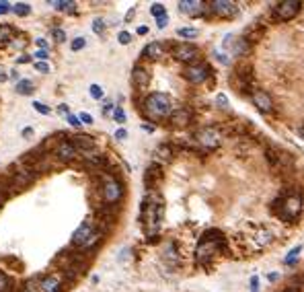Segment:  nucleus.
<instances>
[{"instance_id": "obj_59", "label": "nucleus", "mask_w": 304, "mask_h": 292, "mask_svg": "<svg viewBox=\"0 0 304 292\" xmlns=\"http://www.w3.org/2000/svg\"><path fill=\"white\" fill-rule=\"evenodd\" d=\"M7 200H9V196H7V194H3V192H0V208H3V206H5V202H7Z\"/></svg>"}, {"instance_id": "obj_9", "label": "nucleus", "mask_w": 304, "mask_h": 292, "mask_svg": "<svg viewBox=\"0 0 304 292\" xmlns=\"http://www.w3.org/2000/svg\"><path fill=\"white\" fill-rule=\"evenodd\" d=\"M210 76H212V68L208 62H202V60L183 68V78L191 85H204Z\"/></svg>"}, {"instance_id": "obj_11", "label": "nucleus", "mask_w": 304, "mask_h": 292, "mask_svg": "<svg viewBox=\"0 0 304 292\" xmlns=\"http://www.w3.org/2000/svg\"><path fill=\"white\" fill-rule=\"evenodd\" d=\"M302 3L300 0H281V3H275L271 7V15L277 21H292L300 11H302Z\"/></svg>"}, {"instance_id": "obj_24", "label": "nucleus", "mask_w": 304, "mask_h": 292, "mask_svg": "<svg viewBox=\"0 0 304 292\" xmlns=\"http://www.w3.org/2000/svg\"><path fill=\"white\" fill-rule=\"evenodd\" d=\"M15 93L21 95V97H29L35 93V82L29 80V78H21L17 85H15Z\"/></svg>"}, {"instance_id": "obj_48", "label": "nucleus", "mask_w": 304, "mask_h": 292, "mask_svg": "<svg viewBox=\"0 0 304 292\" xmlns=\"http://www.w3.org/2000/svg\"><path fill=\"white\" fill-rule=\"evenodd\" d=\"M249 292H259V276H251V280H249Z\"/></svg>"}, {"instance_id": "obj_22", "label": "nucleus", "mask_w": 304, "mask_h": 292, "mask_svg": "<svg viewBox=\"0 0 304 292\" xmlns=\"http://www.w3.org/2000/svg\"><path fill=\"white\" fill-rule=\"evenodd\" d=\"M48 7H52L56 11H62L66 15H76L78 13V3H74V0H50Z\"/></svg>"}, {"instance_id": "obj_16", "label": "nucleus", "mask_w": 304, "mask_h": 292, "mask_svg": "<svg viewBox=\"0 0 304 292\" xmlns=\"http://www.w3.org/2000/svg\"><path fill=\"white\" fill-rule=\"evenodd\" d=\"M68 138L74 144V149L78 151V155L97 151V140L93 136H89V134H74V136H68Z\"/></svg>"}, {"instance_id": "obj_40", "label": "nucleus", "mask_w": 304, "mask_h": 292, "mask_svg": "<svg viewBox=\"0 0 304 292\" xmlns=\"http://www.w3.org/2000/svg\"><path fill=\"white\" fill-rule=\"evenodd\" d=\"M117 41H119L121 46H129V44H132V33H129V31H119V33H117Z\"/></svg>"}, {"instance_id": "obj_29", "label": "nucleus", "mask_w": 304, "mask_h": 292, "mask_svg": "<svg viewBox=\"0 0 304 292\" xmlns=\"http://www.w3.org/2000/svg\"><path fill=\"white\" fill-rule=\"evenodd\" d=\"M177 35L181 39H196L200 35V29L198 27H179L177 29Z\"/></svg>"}, {"instance_id": "obj_7", "label": "nucleus", "mask_w": 304, "mask_h": 292, "mask_svg": "<svg viewBox=\"0 0 304 292\" xmlns=\"http://www.w3.org/2000/svg\"><path fill=\"white\" fill-rule=\"evenodd\" d=\"M52 157H54L58 163H62V165H70V163H74V161L80 159L78 151L74 149V144L70 142L68 136H64L62 140L56 142V146L52 149Z\"/></svg>"}, {"instance_id": "obj_39", "label": "nucleus", "mask_w": 304, "mask_h": 292, "mask_svg": "<svg viewBox=\"0 0 304 292\" xmlns=\"http://www.w3.org/2000/svg\"><path fill=\"white\" fill-rule=\"evenodd\" d=\"M214 103H216V107H220V109H228V97H226L224 93H218L216 99H214Z\"/></svg>"}, {"instance_id": "obj_6", "label": "nucleus", "mask_w": 304, "mask_h": 292, "mask_svg": "<svg viewBox=\"0 0 304 292\" xmlns=\"http://www.w3.org/2000/svg\"><path fill=\"white\" fill-rule=\"evenodd\" d=\"M171 56H173V60H177V62L189 66V64L200 62L202 50H200L196 44H191V41H179V44L171 46Z\"/></svg>"}, {"instance_id": "obj_18", "label": "nucleus", "mask_w": 304, "mask_h": 292, "mask_svg": "<svg viewBox=\"0 0 304 292\" xmlns=\"http://www.w3.org/2000/svg\"><path fill=\"white\" fill-rule=\"evenodd\" d=\"M165 56H167V44H163V41H150L142 50V58L150 60V62H157V60H161Z\"/></svg>"}, {"instance_id": "obj_58", "label": "nucleus", "mask_w": 304, "mask_h": 292, "mask_svg": "<svg viewBox=\"0 0 304 292\" xmlns=\"http://www.w3.org/2000/svg\"><path fill=\"white\" fill-rule=\"evenodd\" d=\"M267 280L269 282H277L279 280V274H267Z\"/></svg>"}, {"instance_id": "obj_54", "label": "nucleus", "mask_w": 304, "mask_h": 292, "mask_svg": "<svg viewBox=\"0 0 304 292\" xmlns=\"http://www.w3.org/2000/svg\"><path fill=\"white\" fill-rule=\"evenodd\" d=\"M58 113L66 117V115H68V113H72V111H70V107H68L66 103H60V107H58Z\"/></svg>"}, {"instance_id": "obj_60", "label": "nucleus", "mask_w": 304, "mask_h": 292, "mask_svg": "<svg viewBox=\"0 0 304 292\" xmlns=\"http://www.w3.org/2000/svg\"><path fill=\"white\" fill-rule=\"evenodd\" d=\"M142 130H146V132H152V130H155V126H148V123H144V126H142Z\"/></svg>"}, {"instance_id": "obj_51", "label": "nucleus", "mask_w": 304, "mask_h": 292, "mask_svg": "<svg viewBox=\"0 0 304 292\" xmlns=\"http://www.w3.org/2000/svg\"><path fill=\"white\" fill-rule=\"evenodd\" d=\"M9 80H13L15 85L21 80V74H19V70L17 68H13V70H9Z\"/></svg>"}, {"instance_id": "obj_34", "label": "nucleus", "mask_w": 304, "mask_h": 292, "mask_svg": "<svg viewBox=\"0 0 304 292\" xmlns=\"http://www.w3.org/2000/svg\"><path fill=\"white\" fill-rule=\"evenodd\" d=\"M84 48H86V37L78 35V37L70 39V52H80V50H84Z\"/></svg>"}, {"instance_id": "obj_21", "label": "nucleus", "mask_w": 304, "mask_h": 292, "mask_svg": "<svg viewBox=\"0 0 304 292\" xmlns=\"http://www.w3.org/2000/svg\"><path fill=\"white\" fill-rule=\"evenodd\" d=\"M163 179V169H161V165H150L148 169H146V173H144V185L148 187V190H155L157 187V183Z\"/></svg>"}, {"instance_id": "obj_49", "label": "nucleus", "mask_w": 304, "mask_h": 292, "mask_svg": "<svg viewBox=\"0 0 304 292\" xmlns=\"http://www.w3.org/2000/svg\"><path fill=\"white\" fill-rule=\"evenodd\" d=\"M113 138H115L117 142H123V140L127 138V130H125V128H119V130H115V134H113Z\"/></svg>"}, {"instance_id": "obj_56", "label": "nucleus", "mask_w": 304, "mask_h": 292, "mask_svg": "<svg viewBox=\"0 0 304 292\" xmlns=\"http://www.w3.org/2000/svg\"><path fill=\"white\" fill-rule=\"evenodd\" d=\"M9 80V74H7V70H3L0 68V82H7Z\"/></svg>"}, {"instance_id": "obj_55", "label": "nucleus", "mask_w": 304, "mask_h": 292, "mask_svg": "<svg viewBox=\"0 0 304 292\" xmlns=\"http://www.w3.org/2000/svg\"><path fill=\"white\" fill-rule=\"evenodd\" d=\"M136 33H138V35H146V33H148V27H146V25H140V27L136 29Z\"/></svg>"}, {"instance_id": "obj_12", "label": "nucleus", "mask_w": 304, "mask_h": 292, "mask_svg": "<svg viewBox=\"0 0 304 292\" xmlns=\"http://www.w3.org/2000/svg\"><path fill=\"white\" fill-rule=\"evenodd\" d=\"M66 290H68V282L60 269L39 276V292H66Z\"/></svg>"}, {"instance_id": "obj_28", "label": "nucleus", "mask_w": 304, "mask_h": 292, "mask_svg": "<svg viewBox=\"0 0 304 292\" xmlns=\"http://www.w3.org/2000/svg\"><path fill=\"white\" fill-rule=\"evenodd\" d=\"M11 13H15L17 17H29L31 15V5L29 3H15Z\"/></svg>"}, {"instance_id": "obj_43", "label": "nucleus", "mask_w": 304, "mask_h": 292, "mask_svg": "<svg viewBox=\"0 0 304 292\" xmlns=\"http://www.w3.org/2000/svg\"><path fill=\"white\" fill-rule=\"evenodd\" d=\"M15 62H17V66H21V64H31V62H33V56L25 52V54H19V56L15 58Z\"/></svg>"}, {"instance_id": "obj_8", "label": "nucleus", "mask_w": 304, "mask_h": 292, "mask_svg": "<svg viewBox=\"0 0 304 292\" xmlns=\"http://www.w3.org/2000/svg\"><path fill=\"white\" fill-rule=\"evenodd\" d=\"M249 50H251V44H249L245 37H238V35H234V33H228V35H224V39H222V52L228 54V56L243 58V56L249 54Z\"/></svg>"}, {"instance_id": "obj_4", "label": "nucleus", "mask_w": 304, "mask_h": 292, "mask_svg": "<svg viewBox=\"0 0 304 292\" xmlns=\"http://www.w3.org/2000/svg\"><path fill=\"white\" fill-rule=\"evenodd\" d=\"M271 212L275 216H279L281 220H290L294 222L300 212H302V196L298 192H292V194H286V196H277L273 202H271Z\"/></svg>"}, {"instance_id": "obj_52", "label": "nucleus", "mask_w": 304, "mask_h": 292, "mask_svg": "<svg viewBox=\"0 0 304 292\" xmlns=\"http://www.w3.org/2000/svg\"><path fill=\"white\" fill-rule=\"evenodd\" d=\"M113 109H115V105L107 99V101H105V105H103V115H111V113H113Z\"/></svg>"}, {"instance_id": "obj_35", "label": "nucleus", "mask_w": 304, "mask_h": 292, "mask_svg": "<svg viewBox=\"0 0 304 292\" xmlns=\"http://www.w3.org/2000/svg\"><path fill=\"white\" fill-rule=\"evenodd\" d=\"M89 95L95 99V101H101L103 97H105V91H103V87L101 85H97V82H93L91 87H89Z\"/></svg>"}, {"instance_id": "obj_45", "label": "nucleus", "mask_w": 304, "mask_h": 292, "mask_svg": "<svg viewBox=\"0 0 304 292\" xmlns=\"http://www.w3.org/2000/svg\"><path fill=\"white\" fill-rule=\"evenodd\" d=\"M11 9H13V3H9V0H0V17L9 15Z\"/></svg>"}, {"instance_id": "obj_5", "label": "nucleus", "mask_w": 304, "mask_h": 292, "mask_svg": "<svg viewBox=\"0 0 304 292\" xmlns=\"http://www.w3.org/2000/svg\"><path fill=\"white\" fill-rule=\"evenodd\" d=\"M222 132L218 130V128H214V126H206V128H200L198 132H196V136H193V140H196V144L200 146L202 151H206V153H212V151H218L220 146H222Z\"/></svg>"}, {"instance_id": "obj_1", "label": "nucleus", "mask_w": 304, "mask_h": 292, "mask_svg": "<svg viewBox=\"0 0 304 292\" xmlns=\"http://www.w3.org/2000/svg\"><path fill=\"white\" fill-rule=\"evenodd\" d=\"M173 109L175 107H173L171 97L167 93H161V91L146 95L142 101V115L152 123H161L163 119H169Z\"/></svg>"}, {"instance_id": "obj_31", "label": "nucleus", "mask_w": 304, "mask_h": 292, "mask_svg": "<svg viewBox=\"0 0 304 292\" xmlns=\"http://www.w3.org/2000/svg\"><path fill=\"white\" fill-rule=\"evenodd\" d=\"M52 39H54L56 44H64V41L68 39L66 29H62L60 25H54V27H52Z\"/></svg>"}, {"instance_id": "obj_15", "label": "nucleus", "mask_w": 304, "mask_h": 292, "mask_svg": "<svg viewBox=\"0 0 304 292\" xmlns=\"http://www.w3.org/2000/svg\"><path fill=\"white\" fill-rule=\"evenodd\" d=\"M150 70L142 64V62H138L134 68H132V76H129V80H132V87L136 89V91H146L148 89V85H150Z\"/></svg>"}, {"instance_id": "obj_33", "label": "nucleus", "mask_w": 304, "mask_h": 292, "mask_svg": "<svg viewBox=\"0 0 304 292\" xmlns=\"http://www.w3.org/2000/svg\"><path fill=\"white\" fill-rule=\"evenodd\" d=\"M150 15L155 17V19H159V17H165V15H169V13H167V7H165L163 3H155V5L150 7Z\"/></svg>"}, {"instance_id": "obj_30", "label": "nucleus", "mask_w": 304, "mask_h": 292, "mask_svg": "<svg viewBox=\"0 0 304 292\" xmlns=\"http://www.w3.org/2000/svg\"><path fill=\"white\" fill-rule=\"evenodd\" d=\"M300 251H302V245H296L294 249H290L288 255L284 257V263H286V265H294V263L298 261V257H300Z\"/></svg>"}, {"instance_id": "obj_13", "label": "nucleus", "mask_w": 304, "mask_h": 292, "mask_svg": "<svg viewBox=\"0 0 304 292\" xmlns=\"http://www.w3.org/2000/svg\"><path fill=\"white\" fill-rule=\"evenodd\" d=\"M97 231V222L93 218H86L82 220V224H78V228L72 233V239H70V245L74 249H82L86 245V241L93 237V233Z\"/></svg>"}, {"instance_id": "obj_14", "label": "nucleus", "mask_w": 304, "mask_h": 292, "mask_svg": "<svg viewBox=\"0 0 304 292\" xmlns=\"http://www.w3.org/2000/svg\"><path fill=\"white\" fill-rule=\"evenodd\" d=\"M177 7H179V13H181V15L191 17V19L206 17V15L210 13V11H208V3H204V0H181Z\"/></svg>"}, {"instance_id": "obj_57", "label": "nucleus", "mask_w": 304, "mask_h": 292, "mask_svg": "<svg viewBox=\"0 0 304 292\" xmlns=\"http://www.w3.org/2000/svg\"><path fill=\"white\" fill-rule=\"evenodd\" d=\"M134 15H136V9H129V11H127V15H125V23H127V21H132V19H134Z\"/></svg>"}, {"instance_id": "obj_26", "label": "nucleus", "mask_w": 304, "mask_h": 292, "mask_svg": "<svg viewBox=\"0 0 304 292\" xmlns=\"http://www.w3.org/2000/svg\"><path fill=\"white\" fill-rule=\"evenodd\" d=\"M17 292H39V276L25 280V282L17 288Z\"/></svg>"}, {"instance_id": "obj_46", "label": "nucleus", "mask_w": 304, "mask_h": 292, "mask_svg": "<svg viewBox=\"0 0 304 292\" xmlns=\"http://www.w3.org/2000/svg\"><path fill=\"white\" fill-rule=\"evenodd\" d=\"M35 46H37V50H48V52H52V44H50L46 37H37V39H35Z\"/></svg>"}, {"instance_id": "obj_38", "label": "nucleus", "mask_w": 304, "mask_h": 292, "mask_svg": "<svg viewBox=\"0 0 304 292\" xmlns=\"http://www.w3.org/2000/svg\"><path fill=\"white\" fill-rule=\"evenodd\" d=\"M31 56H33V62H48L50 60V52L48 50H35Z\"/></svg>"}, {"instance_id": "obj_53", "label": "nucleus", "mask_w": 304, "mask_h": 292, "mask_svg": "<svg viewBox=\"0 0 304 292\" xmlns=\"http://www.w3.org/2000/svg\"><path fill=\"white\" fill-rule=\"evenodd\" d=\"M167 25H169V15H165V17H159V19H157V27H159V29H165Z\"/></svg>"}, {"instance_id": "obj_17", "label": "nucleus", "mask_w": 304, "mask_h": 292, "mask_svg": "<svg viewBox=\"0 0 304 292\" xmlns=\"http://www.w3.org/2000/svg\"><path fill=\"white\" fill-rule=\"evenodd\" d=\"M251 99H253V105H255L261 113H271V111H273V99H271L269 93H265V91H261V89H257V91L253 89Z\"/></svg>"}, {"instance_id": "obj_44", "label": "nucleus", "mask_w": 304, "mask_h": 292, "mask_svg": "<svg viewBox=\"0 0 304 292\" xmlns=\"http://www.w3.org/2000/svg\"><path fill=\"white\" fill-rule=\"evenodd\" d=\"M78 119H80V123H82V126H93V123H95L93 115H91V113H86V111H80V113H78Z\"/></svg>"}, {"instance_id": "obj_36", "label": "nucleus", "mask_w": 304, "mask_h": 292, "mask_svg": "<svg viewBox=\"0 0 304 292\" xmlns=\"http://www.w3.org/2000/svg\"><path fill=\"white\" fill-rule=\"evenodd\" d=\"M111 117H113V121H117V123H125V119H127V115H125V111H123L121 105H115Z\"/></svg>"}, {"instance_id": "obj_3", "label": "nucleus", "mask_w": 304, "mask_h": 292, "mask_svg": "<svg viewBox=\"0 0 304 292\" xmlns=\"http://www.w3.org/2000/svg\"><path fill=\"white\" fill-rule=\"evenodd\" d=\"M99 190H101V202L103 206H119L123 196H125V187L121 183V179L115 173H101L99 175Z\"/></svg>"}, {"instance_id": "obj_2", "label": "nucleus", "mask_w": 304, "mask_h": 292, "mask_svg": "<svg viewBox=\"0 0 304 292\" xmlns=\"http://www.w3.org/2000/svg\"><path fill=\"white\" fill-rule=\"evenodd\" d=\"M165 216V204L157 198V196H146L142 202V210H140V220L144 224V233L146 237H157L161 222Z\"/></svg>"}, {"instance_id": "obj_32", "label": "nucleus", "mask_w": 304, "mask_h": 292, "mask_svg": "<svg viewBox=\"0 0 304 292\" xmlns=\"http://www.w3.org/2000/svg\"><path fill=\"white\" fill-rule=\"evenodd\" d=\"M31 107H33L39 115H50V113H52V107H50V105H46L44 101H37V99H33V101H31Z\"/></svg>"}, {"instance_id": "obj_19", "label": "nucleus", "mask_w": 304, "mask_h": 292, "mask_svg": "<svg viewBox=\"0 0 304 292\" xmlns=\"http://www.w3.org/2000/svg\"><path fill=\"white\" fill-rule=\"evenodd\" d=\"M169 121L173 128H187L191 123V109L189 107H177L169 115Z\"/></svg>"}, {"instance_id": "obj_47", "label": "nucleus", "mask_w": 304, "mask_h": 292, "mask_svg": "<svg viewBox=\"0 0 304 292\" xmlns=\"http://www.w3.org/2000/svg\"><path fill=\"white\" fill-rule=\"evenodd\" d=\"M66 121H68L72 128H76V130H78V128H82V123H80L78 115H74V113H68V115H66Z\"/></svg>"}, {"instance_id": "obj_20", "label": "nucleus", "mask_w": 304, "mask_h": 292, "mask_svg": "<svg viewBox=\"0 0 304 292\" xmlns=\"http://www.w3.org/2000/svg\"><path fill=\"white\" fill-rule=\"evenodd\" d=\"M163 261L169 263L171 267H179L181 255H179V249H177V243L175 241H167L163 245Z\"/></svg>"}, {"instance_id": "obj_50", "label": "nucleus", "mask_w": 304, "mask_h": 292, "mask_svg": "<svg viewBox=\"0 0 304 292\" xmlns=\"http://www.w3.org/2000/svg\"><path fill=\"white\" fill-rule=\"evenodd\" d=\"M35 134V130H33V126H27V128H23L21 130V136L25 138V140H31V136Z\"/></svg>"}, {"instance_id": "obj_37", "label": "nucleus", "mask_w": 304, "mask_h": 292, "mask_svg": "<svg viewBox=\"0 0 304 292\" xmlns=\"http://www.w3.org/2000/svg\"><path fill=\"white\" fill-rule=\"evenodd\" d=\"M105 29H107V23H105V19H103V17H99V19H95V21H93V33L103 35V33H105Z\"/></svg>"}, {"instance_id": "obj_42", "label": "nucleus", "mask_w": 304, "mask_h": 292, "mask_svg": "<svg viewBox=\"0 0 304 292\" xmlns=\"http://www.w3.org/2000/svg\"><path fill=\"white\" fill-rule=\"evenodd\" d=\"M33 68L39 72V74H48L50 70H52V66H50V62H33Z\"/></svg>"}, {"instance_id": "obj_27", "label": "nucleus", "mask_w": 304, "mask_h": 292, "mask_svg": "<svg viewBox=\"0 0 304 292\" xmlns=\"http://www.w3.org/2000/svg\"><path fill=\"white\" fill-rule=\"evenodd\" d=\"M157 159L159 161H163V163H167V161H171L173 159V149H171V146L169 144H161L159 146V149H157Z\"/></svg>"}, {"instance_id": "obj_41", "label": "nucleus", "mask_w": 304, "mask_h": 292, "mask_svg": "<svg viewBox=\"0 0 304 292\" xmlns=\"http://www.w3.org/2000/svg\"><path fill=\"white\" fill-rule=\"evenodd\" d=\"M214 56H216V60H218L220 64H224V66H228V64H230V56H228V54H224L222 50H214Z\"/></svg>"}, {"instance_id": "obj_10", "label": "nucleus", "mask_w": 304, "mask_h": 292, "mask_svg": "<svg viewBox=\"0 0 304 292\" xmlns=\"http://www.w3.org/2000/svg\"><path fill=\"white\" fill-rule=\"evenodd\" d=\"M208 11L218 19H234L241 15V7L234 0H212L208 3Z\"/></svg>"}, {"instance_id": "obj_23", "label": "nucleus", "mask_w": 304, "mask_h": 292, "mask_svg": "<svg viewBox=\"0 0 304 292\" xmlns=\"http://www.w3.org/2000/svg\"><path fill=\"white\" fill-rule=\"evenodd\" d=\"M17 33H19V31H17L13 25H9V23H0V50L9 48V44L13 41V37H15Z\"/></svg>"}, {"instance_id": "obj_25", "label": "nucleus", "mask_w": 304, "mask_h": 292, "mask_svg": "<svg viewBox=\"0 0 304 292\" xmlns=\"http://www.w3.org/2000/svg\"><path fill=\"white\" fill-rule=\"evenodd\" d=\"M27 46H29V39H27L23 33H17V35L13 37V41L9 44V48H11V50H17L19 54H25V48H27Z\"/></svg>"}]
</instances>
